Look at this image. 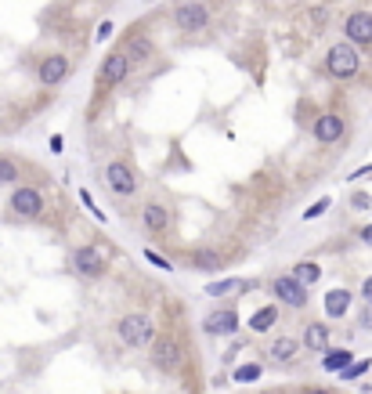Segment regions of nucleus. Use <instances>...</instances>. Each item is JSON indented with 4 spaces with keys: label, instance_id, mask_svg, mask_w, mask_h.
I'll list each match as a JSON object with an SVG mask.
<instances>
[{
    "label": "nucleus",
    "instance_id": "5",
    "mask_svg": "<svg viewBox=\"0 0 372 394\" xmlns=\"http://www.w3.org/2000/svg\"><path fill=\"white\" fill-rule=\"evenodd\" d=\"M148 362H152V369L155 373H163V376H174L177 369H181V340L174 333H159L155 336V344L148 348Z\"/></svg>",
    "mask_w": 372,
    "mask_h": 394
},
{
    "label": "nucleus",
    "instance_id": "32",
    "mask_svg": "<svg viewBox=\"0 0 372 394\" xmlns=\"http://www.w3.org/2000/svg\"><path fill=\"white\" fill-rule=\"evenodd\" d=\"M351 203H354L358 210H368V196H365V192H354V199H351Z\"/></svg>",
    "mask_w": 372,
    "mask_h": 394
},
{
    "label": "nucleus",
    "instance_id": "15",
    "mask_svg": "<svg viewBox=\"0 0 372 394\" xmlns=\"http://www.w3.org/2000/svg\"><path fill=\"white\" fill-rule=\"evenodd\" d=\"M343 36L354 47H372V15L368 11H351L343 22Z\"/></svg>",
    "mask_w": 372,
    "mask_h": 394
},
{
    "label": "nucleus",
    "instance_id": "29",
    "mask_svg": "<svg viewBox=\"0 0 372 394\" xmlns=\"http://www.w3.org/2000/svg\"><path fill=\"white\" fill-rule=\"evenodd\" d=\"M145 261H148V264H155L159 271H170V261H167V257H159L155 250H145Z\"/></svg>",
    "mask_w": 372,
    "mask_h": 394
},
{
    "label": "nucleus",
    "instance_id": "19",
    "mask_svg": "<svg viewBox=\"0 0 372 394\" xmlns=\"http://www.w3.org/2000/svg\"><path fill=\"white\" fill-rule=\"evenodd\" d=\"M275 322H279V308H275V304H264V308H257V311L249 315V333H260V336H264Z\"/></svg>",
    "mask_w": 372,
    "mask_h": 394
},
{
    "label": "nucleus",
    "instance_id": "3",
    "mask_svg": "<svg viewBox=\"0 0 372 394\" xmlns=\"http://www.w3.org/2000/svg\"><path fill=\"white\" fill-rule=\"evenodd\" d=\"M358 69H361V59H358V47L354 44H347V40H340V44H333L329 51H326V76L329 80H354L358 76Z\"/></svg>",
    "mask_w": 372,
    "mask_h": 394
},
{
    "label": "nucleus",
    "instance_id": "23",
    "mask_svg": "<svg viewBox=\"0 0 372 394\" xmlns=\"http://www.w3.org/2000/svg\"><path fill=\"white\" fill-rule=\"evenodd\" d=\"M123 51H127V59L134 62V66H141L145 59H148V51H152V44H145V36L141 33H134L127 44H123Z\"/></svg>",
    "mask_w": 372,
    "mask_h": 394
},
{
    "label": "nucleus",
    "instance_id": "26",
    "mask_svg": "<svg viewBox=\"0 0 372 394\" xmlns=\"http://www.w3.org/2000/svg\"><path fill=\"white\" fill-rule=\"evenodd\" d=\"M368 365H372V358H361V362L347 365V369H343L340 376H343V380H358V376H365V373H368Z\"/></svg>",
    "mask_w": 372,
    "mask_h": 394
},
{
    "label": "nucleus",
    "instance_id": "4",
    "mask_svg": "<svg viewBox=\"0 0 372 394\" xmlns=\"http://www.w3.org/2000/svg\"><path fill=\"white\" fill-rule=\"evenodd\" d=\"M69 268L80 275V278H91V283H98V278L109 275V257L101 253L98 243H83L69 253Z\"/></svg>",
    "mask_w": 372,
    "mask_h": 394
},
{
    "label": "nucleus",
    "instance_id": "22",
    "mask_svg": "<svg viewBox=\"0 0 372 394\" xmlns=\"http://www.w3.org/2000/svg\"><path fill=\"white\" fill-rule=\"evenodd\" d=\"M4 185H22V166L11 159V156H0V188H4Z\"/></svg>",
    "mask_w": 372,
    "mask_h": 394
},
{
    "label": "nucleus",
    "instance_id": "27",
    "mask_svg": "<svg viewBox=\"0 0 372 394\" xmlns=\"http://www.w3.org/2000/svg\"><path fill=\"white\" fill-rule=\"evenodd\" d=\"M242 351H246V340H232V344L224 348V355H221V362H224V365H232V362H235V358H239Z\"/></svg>",
    "mask_w": 372,
    "mask_h": 394
},
{
    "label": "nucleus",
    "instance_id": "7",
    "mask_svg": "<svg viewBox=\"0 0 372 394\" xmlns=\"http://www.w3.org/2000/svg\"><path fill=\"white\" fill-rule=\"evenodd\" d=\"M268 290H272V297H275L279 304H286V308H293V311H304V308L311 304L307 286H300L289 271H286V275H275L272 283H268Z\"/></svg>",
    "mask_w": 372,
    "mask_h": 394
},
{
    "label": "nucleus",
    "instance_id": "6",
    "mask_svg": "<svg viewBox=\"0 0 372 394\" xmlns=\"http://www.w3.org/2000/svg\"><path fill=\"white\" fill-rule=\"evenodd\" d=\"M8 210L19 221H40L43 217V192L36 185H15L11 199H8Z\"/></svg>",
    "mask_w": 372,
    "mask_h": 394
},
{
    "label": "nucleus",
    "instance_id": "35",
    "mask_svg": "<svg viewBox=\"0 0 372 394\" xmlns=\"http://www.w3.org/2000/svg\"><path fill=\"white\" fill-rule=\"evenodd\" d=\"M304 394H333L329 387H304Z\"/></svg>",
    "mask_w": 372,
    "mask_h": 394
},
{
    "label": "nucleus",
    "instance_id": "17",
    "mask_svg": "<svg viewBox=\"0 0 372 394\" xmlns=\"http://www.w3.org/2000/svg\"><path fill=\"white\" fill-rule=\"evenodd\" d=\"M246 290H253V283H246V278H217V283H206V297H214V300L239 297Z\"/></svg>",
    "mask_w": 372,
    "mask_h": 394
},
{
    "label": "nucleus",
    "instance_id": "8",
    "mask_svg": "<svg viewBox=\"0 0 372 394\" xmlns=\"http://www.w3.org/2000/svg\"><path fill=\"white\" fill-rule=\"evenodd\" d=\"M130 69H134V62L127 59V51H123V47L109 51V54H105V62H101V73H98V91H113V87H120V84L130 76Z\"/></svg>",
    "mask_w": 372,
    "mask_h": 394
},
{
    "label": "nucleus",
    "instance_id": "31",
    "mask_svg": "<svg viewBox=\"0 0 372 394\" xmlns=\"http://www.w3.org/2000/svg\"><path fill=\"white\" fill-rule=\"evenodd\" d=\"M113 36V22H101L98 26V40H109Z\"/></svg>",
    "mask_w": 372,
    "mask_h": 394
},
{
    "label": "nucleus",
    "instance_id": "21",
    "mask_svg": "<svg viewBox=\"0 0 372 394\" xmlns=\"http://www.w3.org/2000/svg\"><path fill=\"white\" fill-rule=\"evenodd\" d=\"M351 358H354V355H351L347 348H329V351L322 355V369H326V373H343L347 365H354Z\"/></svg>",
    "mask_w": 372,
    "mask_h": 394
},
{
    "label": "nucleus",
    "instance_id": "2",
    "mask_svg": "<svg viewBox=\"0 0 372 394\" xmlns=\"http://www.w3.org/2000/svg\"><path fill=\"white\" fill-rule=\"evenodd\" d=\"M105 188H109L116 199H134L138 196V188H141V178H138V171H134V163L130 159H123V156H116V159H109L105 163Z\"/></svg>",
    "mask_w": 372,
    "mask_h": 394
},
{
    "label": "nucleus",
    "instance_id": "11",
    "mask_svg": "<svg viewBox=\"0 0 372 394\" xmlns=\"http://www.w3.org/2000/svg\"><path fill=\"white\" fill-rule=\"evenodd\" d=\"M202 329H206V336H235L239 333V311L232 304L210 308L202 315Z\"/></svg>",
    "mask_w": 372,
    "mask_h": 394
},
{
    "label": "nucleus",
    "instance_id": "12",
    "mask_svg": "<svg viewBox=\"0 0 372 394\" xmlns=\"http://www.w3.org/2000/svg\"><path fill=\"white\" fill-rule=\"evenodd\" d=\"M174 26L181 33H199L210 26V8L202 4V0H185V4L174 8Z\"/></svg>",
    "mask_w": 372,
    "mask_h": 394
},
{
    "label": "nucleus",
    "instance_id": "20",
    "mask_svg": "<svg viewBox=\"0 0 372 394\" xmlns=\"http://www.w3.org/2000/svg\"><path fill=\"white\" fill-rule=\"evenodd\" d=\"M289 275L296 278L300 286H307V290H311V286L318 283V278H322V264H314V261H296V264L289 268Z\"/></svg>",
    "mask_w": 372,
    "mask_h": 394
},
{
    "label": "nucleus",
    "instance_id": "13",
    "mask_svg": "<svg viewBox=\"0 0 372 394\" xmlns=\"http://www.w3.org/2000/svg\"><path fill=\"white\" fill-rule=\"evenodd\" d=\"M69 73H73V62L66 54H47V59H40V66H36L40 87H58V84L69 80Z\"/></svg>",
    "mask_w": 372,
    "mask_h": 394
},
{
    "label": "nucleus",
    "instance_id": "14",
    "mask_svg": "<svg viewBox=\"0 0 372 394\" xmlns=\"http://www.w3.org/2000/svg\"><path fill=\"white\" fill-rule=\"evenodd\" d=\"M311 134H314L318 145H336L347 134V123H343V116H336V112H322V116L314 120Z\"/></svg>",
    "mask_w": 372,
    "mask_h": 394
},
{
    "label": "nucleus",
    "instance_id": "30",
    "mask_svg": "<svg viewBox=\"0 0 372 394\" xmlns=\"http://www.w3.org/2000/svg\"><path fill=\"white\" fill-rule=\"evenodd\" d=\"M361 300H365V308H372V275L361 283Z\"/></svg>",
    "mask_w": 372,
    "mask_h": 394
},
{
    "label": "nucleus",
    "instance_id": "9",
    "mask_svg": "<svg viewBox=\"0 0 372 394\" xmlns=\"http://www.w3.org/2000/svg\"><path fill=\"white\" fill-rule=\"evenodd\" d=\"M170 224H174V210H170L163 199H148V203L141 206V228H145V236L163 239V236L170 232Z\"/></svg>",
    "mask_w": 372,
    "mask_h": 394
},
{
    "label": "nucleus",
    "instance_id": "16",
    "mask_svg": "<svg viewBox=\"0 0 372 394\" xmlns=\"http://www.w3.org/2000/svg\"><path fill=\"white\" fill-rule=\"evenodd\" d=\"M300 344H304V351L326 355V351H329V325H326L322 318H311V322L304 325V333H300Z\"/></svg>",
    "mask_w": 372,
    "mask_h": 394
},
{
    "label": "nucleus",
    "instance_id": "33",
    "mask_svg": "<svg viewBox=\"0 0 372 394\" xmlns=\"http://www.w3.org/2000/svg\"><path fill=\"white\" fill-rule=\"evenodd\" d=\"M361 329H372V308L361 311Z\"/></svg>",
    "mask_w": 372,
    "mask_h": 394
},
{
    "label": "nucleus",
    "instance_id": "25",
    "mask_svg": "<svg viewBox=\"0 0 372 394\" xmlns=\"http://www.w3.org/2000/svg\"><path fill=\"white\" fill-rule=\"evenodd\" d=\"M260 376H264V362H249V365L232 369V380H235V383H253V380H260Z\"/></svg>",
    "mask_w": 372,
    "mask_h": 394
},
{
    "label": "nucleus",
    "instance_id": "18",
    "mask_svg": "<svg viewBox=\"0 0 372 394\" xmlns=\"http://www.w3.org/2000/svg\"><path fill=\"white\" fill-rule=\"evenodd\" d=\"M188 264H192V271H221L224 268V253H217L214 246H202V250H195L188 257Z\"/></svg>",
    "mask_w": 372,
    "mask_h": 394
},
{
    "label": "nucleus",
    "instance_id": "24",
    "mask_svg": "<svg viewBox=\"0 0 372 394\" xmlns=\"http://www.w3.org/2000/svg\"><path fill=\"white\" fill-rule=\"evenodd\" d=\"M347 308H351V293H347V290H333V293L326 297V311H329V318H343Z\"/></svg>",
    "mask_w": 372,
    "mask_h": 394
},
{
    "label": "nucleus",
    "instance_id": "28",
    "mask_svg": "<svg viewBox=\"0 0 372 394\" xmlns=\"http://www.w3.org/2000/svg\"><path fill=\"white\" fill-rule=\"evenodd\" d=\"M326 210H329V199L322 196V199H318V203H311V206H307V213H304V221H314V217H322Z\"/></svg>",
    "mask_w": 372,
    "mask_h": 394
},
{
    "label": "nucleus",
    "instance_id": "1",
    "mask_svg": "<svg viewBox=\"0 0 372 394\" xmlns=\"http://www.w3.org/2000/svg\"><path fill=\"white\" fill-rule=\"evenodd\" d=\"M116 336H120V344L130 348V351H148V348L155 344L159 329H155L152 315H145V311H127V315L116 318Z\"/></svg>",
    "mask_w": 372,
    "mask_h": 394
},
{
    "label": "nucleus",
    "instance_id": "34",
    "mask_svg": "<svg viewBox=\"0 0 372 394\" xmlns=\"http://www.w3.org/2000/svg\"><path fill=\"white\" fill-rule=\"evenodd\" d=\"M361 243H368V246H372V224H365V228H361Z\"/></svg>",
    "mask_w": 372,
    "mask_h": 394
},
{
    "label": "nucleus",
    "instance_id": "10",
    "mask_svg": "<svg viewBox=\"0 0 372 394\" xmlns=\"http://www.w3.org/2000/svg\"><path fill=\"white\" fill-rule=\"evenodd\" d=\"M300 351H304V344H300V336H293V333H279V336H272L268 340V348H264V355L260 358H268V365H293L296 358H300Z\"/></svg>",
    "mask_w": 372,
    "mask_h": 394
}]
</instances>
